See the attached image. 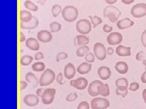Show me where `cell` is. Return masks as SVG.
<instances>
[{"label":"cell","mask_w":146,"mask_h":109,"mask_svg":"<svg viewBox=\"0 0 146 109\" xmlns=\"http://www.w3.org/2000/svg\"><path fill=\"white\" fill-rule=\"evenodd\" d=\"M121 15V11L113 5H109L104 9V16L108 18L110 21L113 23L118 21Z\"/></svg>","instance_id":"obj_1"},{"label":"cell","mask_w":146,"mask_h":109,"mask_svg":"<svg viewBox=\"0 0 146 109\" xmlns=\"http://www.w3.org/2000/svg\"><path fill=\"white\" fill-rule=\"evenodd\" d=\"M62 15L66 21L71 22L76 20L79 15V11L74 6H67L62 10Z\"/></svg>","instance_id":"obj_2"},{"label":"cell","mask_w":146,"mask_h":109,"mask_svg":"<svg viewBox=\"0 0 146 109\" xmlns=\"http://www.w3.org/2000/svg\"><path fill=\"white\" fill-rule=\"evenodd\" d=\"M56 74L51 69H46L41 75L39 79V85L41 87H44L51 84L56 79Z\"/></svg>","instance_id":"obj_3"},{"label":"cell","mask_w":146,"mask_h":109,"mask_svg":"<svg viewBox=\"0 0 146 109\" xmlns=\"http://www.w3.org/2000/svg\"><path fill=\"white\" fill-rule=\"evenodd\" d=\"M76 30L81 35H87L92 29V26L90 21L86 19H81L76 22Z\"/></svg>","instance_id":"obj_4"},{"label":"cell","mask_w":146,"mask_h":109,"mask_svg":"<svg viewBox=\"0 0 146 109\" xmlns=\"http://www.w3.org/2000/svg\"><path fill=\"white\" fill-rule=\"evenodd\" d=\"M94 54L99 61H104L107 58V49L101 43H96L93 47Z\"/></svg>","instance_id":"obj_5"},{"label":"cell","mask_w":146,"mask_h":109,"mask_svg":"<svg viewBox=\"0 0 146 109\" xmlns=\"http://www.w3.org/2000/svg\"><path fill=\"white\" fill-rule=\"evenodd\" d=\"M131 15L134 18H140L146 16V4L138 3L131 9Z\"/></svg>","instance_id":"obj_6"},{"label":"cell","mask_w":146,"mask_h":109,"mask_svg":"<svg viewBox=\"0 0 146 109\" xmlns=\"http://www.w3.org/2000/svg\"><path fill=\"white\" fill-rule=\"evenodd\" d=\"M110 106V103L106 98L96 97L91 101V107L92 109H107Z\"/></svg>","instance_id":"obj_7"},{"label":"cell","mask_w":146,"mask_h":109,"mask_svg":"<svg viewBox=\"0 0 146 109\" xmlns=\"http://www.w3.org/2000/svg\"><path fill=\"white\" fill-rule=\"evenodd\" d=\"M56 90L55 89L48 88L46 89L42 95V101L45 105H49L53 102L56 95Z\"/></svg>","instance_id":"obj_8"},{"label":"cell","mask_w":146,"mask_h":109,"mask_svg":"<svg viewBox=\"0 0 146 109\" xmlns=\"http://www.w3.org/2000/svg\"><path fill=\"white\" fill-rule=\"evenodd\" d=\"M123 41V36L119 32H111L107 37V43L110 45H116L120 44Z\"/></svg>","instance_id":"obj_9"},{"label":"cell","mask_w":146,"mask_h":109,"mask_svg":"<svg viewBox=\"0 0 146 109\" xmlns=\"http://www.w3.org/2000/svg\"><path fill=\"white\" fill-rule=\"evenodd\" d=\"M71 87H74L77 90H82L87 87L88 81L84 77H80L76 79H71L70 82Z\"/></svg>","instance_id":"obj_10"},{"label":"cell","mask_w":146,"mask_h":109,"mask_svg":"<svg viewBox=\"0 0 146 109\" xmlns=\"http://www.w3.org/2000/svg\"><path fill=\"white\" fill-rule=\"evenodd\" d=\"M102 84H104V83L99 80H94L93 82H91L89 84L88 88V92L90 96L92 97H96L99 95L98 91V87L99 85Z\"/></svg>","instance_id":"obj_11"},{"label":"cell","mask_w":146,"mask_h":109,"mask_svg":"<svg viewBox=\"0 0 146 109\" xmlns=\"http://www.w3.org/2000/svg\"><path fill=\"white\" fill-rule=\"evenodd\" d=\"M39 97L34 94H28L23 98V102L27 106L35 107L39 103Z\"/></svg>","instance_id":"obj_12"},{"label":"cell","mask_w":146,"mask_h":109,"mask_svg":"<svg viewBox=\"0 0 146 109\" xmlns=\"http://www.w3.org/2000/svg\"><path fill=\"white\" fill-rule=\"evenodd\" d=\"M37 39L42 43H47L52 39V35L47 30H42L37 33Z\"/></svg>","instance_id":"obj_13"},{"label":"cell","mask_w":146,"mask_h":109,"mask_svg":"<svg viewBox=\"0 0 146 109\" xmlns=\"http://www.w3.org/2000/svg\"><path fill=\"white\" fill-rule=\"evenodd\" d=\"M76 70L74 66L71 62L68 63L64 69V76L66 79H71L74 77Z\"/></svg>","instance_id":"obj_14"},{"label":"cell","mask_w":146,"mask_h":109,"mask_svg":"<svg viewBox=\"0 0 146 109\" xmlns=\"http://www.w3.org/2000/svg\"><path fill=\"white\" fill-rule=\"evenodd\" d=\"M38 24H39V21L37 18L35 16H33V19L27 22L21 21L20 27L23 29L33 30L36 28V27H38Z\"/></svg>","instance_id":"obj_15"},{"label":"cell","mask_w":146,"mask_h":109,"mask_svg":"<svg viewBox=\"0 0 146 109\" xmlns=\"http://www.w3.org/2000/svg\"><path fill=\"white\" fill-rule=\"evenodd\" d=\"M98 74L100 79L106 81L110 78L111 72L109 67L107 66H101L98 70Z\"/></svg>","instance_id":"obj_16"},{"label":"cell","mask_w":146,"mask_h":109,"mask_svg":"<svg viewBox=\"0 0 146 109\" xmlns=\"http://www.w3.org/2000/svg\"><path fill=\"white\" fill-rule=\"evenodd\" d=\"M26 81L30 84L31 88L33 89L36 87L39 84V81L36 76L32 72H27L25 75Z\"/></svg>","instance_id":"obj_17"},{"label":"cell","mask_w":146,"mask_h":109,"mask_svg":"<svg viewBox=\"0 0 146 109\" xmlns=\"http://www.w3.org/2000/svg\"><path fill=\"white\" fill-rule=\"evenodd\" d=\"M134 25L133 21L131 20L129 18H125L124 19L119 20L117 22L116 26L117 28L120 30H124L129 28Z\"/></svg>","instance_id":"obj_18"},{"label":"cell","mask_w":146,"mask_h":109,"mask_svg":"<svg viewBox=\"0 0 146 109\" xmlns=\"http://www.w3.org/2000/svg\"><path fill=\"white\" fill-rule=\"evenodd\" d=\"M26 46L31 51H37L40 48L38 40L34 38H29L26 41Z\"/></svg>","instance_id":"obj_19"},{"label":"cell","mask_w":146,"mask_h":109,"mask_svg":"<svg viewBox=\"0 0 146 109\" xmlns=\"http://www.w3.org/2000/svg\"><path fill=\"white\" fill-rule=\"evenodd\" d=\"M116 53L119 56H130L131 54V47H125L122 45H119L116 48Z\"/></svg>","instance_id":"obj_20"},{"label":"cell","mask_w":146,"mask_h":109,"mask_svg":"<svg viewBox=\"0 0 146 109\" xmlns=\"http://www.w3.org/2000/svg\"><path fill=\"white\" fill-rule=\"evenodd\" d=\"M91 67H92V65L91 64V63L85 62L81 63L77 67L76 70L79 74L86 75L88 74L91 71Z\"/></svg>","instance_id":"obj_21"},{"label":"cell","mask_w":146,"mask_h":109,"mask_svg":"<svg viewBox=\"0 0 146 109\" xmlns=\"http://www.w3.org/2000/svg\"><path fill=\"white\" fill-rule=\"evenodd\" d=\"M115 68L119 74L122 75L126 74L129 71V66H128L127 62L124 61L117 62L115 64Z\"/></svg>","instance_id":"obj_22"},{"label":"cell","mask_w":146,"mask_h":109,"mask_svg":"<svg viewBox=\"0 0 146 109\" xmlns=\"http://www.w3.org/2000/svg\"><path fill=\"white\" fill-rule=\"evenodd\" d=\"M90 43V38L88 36L84 35H79L76 36L74 39L75 45H78L79 46H84Z\"/></svg>","instance_id":"obj_23"},{"label":"cell","mask_w":146,"mask_h":109,"mask_svg":"<svg viewBox=\"0 0 146 109\" xmlns=\"http://www.w3.org/2000/svg\"><path fill=\"white\" fill-rule=\"evenodd\" d=\"M98 93L100 95L103 97H107L110 95V88L107 84H104L102 85H99L98 87Z\"/></svg>","instance_id":"obj_24"},{"label":"cell","mask_w":146,"mask_h":109,"mask_svg":"<svg viewBox=\"0 0 146 109\" xmlns=\"http://www.w3.org/2000/svg\"><path fill=\"white\" fill-rule=\"evenodd\" d=\"M33 16L32 13L27 11H21L20 12V19L21 21L27 22L33 19Z\"/></svg>","instance_id":"obj_25"},{"label":"cell","mask_w":146,"mask_h":109,"mask_svg":"<svg viewBox=\"0 0 146 109\" xmlns=\"http://www.w3.org/2000/svg\"><path fill=\"white\" fill-rule=\"evenodd\" d=\"M90 47L87 45L80 46L76 51V55L77 57H83L86 55L90 51Z\"/></svg>","instance_id":"obj_26"},{"label":"cell","mask_w":146,"mask_h":109,"mask_svg":"<svg viewBox=\"0 0 146 109\" xmlns=\"http://www.w3.org/2000/svg\"><path fill=\"white\" fill-rule=\"evenodd\" d=\"M45 64L43 62H36L32 65V69L34 72H44L45 70Z\"/></svg>","instance_id":"obj_27"},{"label":"cell","mask_w":146,"mask_h":109,"mask_svg":"<svg viewBox=\"0 0 146 109\" xmlns=\"http://www.w3.org/2000/svg\"><path fill=\"white\" fill-rule=\"evenodd\" d=\"M115 84L116 87L119 88H128L129 87V82L125 78H121L116 79Z\"/></svg>","instance_id":"obj_28"},{"label":"cell","mask_w":146,"mask_h":109,"mask_svg":"<svg viewBox=\"0 0 146 109\" xmlns=\"http://www.w3.org/2000/svg\"><path fill=\"white\" fill-rule=\"evenodd\" d=\"M24 5L25 7L29 11L37 12L38 10V7L35 5L33 2L31 1L30 0H26L24 3Z\"/></svg>","instance_id":"obj_29"},{"label":"cell","mask_w":146,"mask_h":109,"mask_svg":"<svg viewBox=\"0 0 146 109\" xmlns=\"http://www.w3.org/2000/svg\"><path fill=\"white\" fill-rule=\"evenodd\" d=\"M34 60V58L31 55H24L21 58L20 62L21 64L23 66H27L32 63Z\"/></svg>","instance_id":"obj_30"},{"label":"cell","mask_w":146,"mask_h":109,"mask_svg":"<svg viewBox=\"0 0 146 109\" xmlns=\"http://www.w3.org/2000/svg\"><path fill=\"white\" fill-rule=\"evenodd\" d=\"M89 18H90L91 24H93V28H96L97 26L102 23V20L101 19V18H100L96 15L94 16H89Z\"/></svg>","instance_id":"obj_31"},{"label":"cell","mask_w":146,"mask_h":109,"mask_svg":"<svg viewBox=\"0 0 146 109\" xmlns=\"http://www.w3.org/2000/svg\"><path fill=\"white\" fill-rule=\"evenodd\" d=\"M62 12V6L58 4H55V5L52 6L51 9V12L53 17L56 18L57 17L59 14Z\"/></svg>","instance_id":"obj_32"},{"label":"cell","mask_w":146,"mask_h":109,"mask_svg":"<svg viewBox=\"0 0 146 109\" xmlns=\"http://www.w3.org/2000/svg\"><path fill=\"white\" fill-rule=\"evenodd\" d=\"M50 29L52 33L58 32L62 29V25L58 22L54 21L50 24Z\"/></svg>","instance_id":"obj_33"},{"label":"cell","mask_w":146,"mask_h":109,"mask_svg":"<svg viewBox=\"0 0 146 109\" xmlns=\"http://www.w3.org/2000/svg\"><path fill=\"white\" fill-rule=\"evenodd\" d=\"M116 94L118 96H122V97L125 98L128 94V88L117 87L116 89Z\"/></svg>","instance_id":"obj_34"},{"label":"cell","mask_w":146,"mask_h":109,"mask_svg":"<svg viewBox=\"0 0 146 109\" xmlns=\"http://www.w3.org/2000/svg\"><path fill=\"white\" fill-rule=\"evenodd\" d=\"M68 58V54L64 52H61L57 54L56 61L57 62H60L62 60H66V59H67Z\"/></svg>","instance_id":"obj_35"},{"label":"cell","mask_w":146,"mask_h":109,"mask_svg":"<svg viewBox=\"0 0 146 109\" xmlns=\"http://www.w3.org/2000/svg\"><path fill=\"white\" fill-rule=\"evenodd\" d=\"M77 97H78V95H77L76 92L71 93L67 95V97H66V100L68 102H73L76 101Z\"/></svg>","instance_id":"obj_36"},{"label":"cell","mask_w":146,"mask_h":109,"mask_svg":"<svg viewBox=\"0 0 146 109\" xmlns=\"http://www.w3.org/2000/svg\"><path fill=\"white\" fill-rule=\"evenodd\" d=\"M85 60L86 62L88 63H93L95 61V56L93 53H88L85 56Z\"/></svg>","instance_id":"obj_37"},{"label":"cell","mask_w":146,"mask_h":109,"mask_svg":"<svg viewBox=\"0 0 146 109\" xmlns=\"http://www.w3.org/2000/svg\"><path fill=\"white\" fill-rule=\"evenodd\" d=\"M77 109H90V104L87 101H82L77 106Z\"/></svg>","instance_id":"obj_38"},{"label":"cell","mask_w":146,"mask_h":109,"mask_svg":"<svg viewBox=\"0 0 146 109\" xmlns=\"http://www.w3.org/2000/svg\"><path fill=\"white\" fill-rule=\"evenodd\" d=\"M139 89V83H136V82H133L130 84L129 86V90L131 92H136V90H138Z\"/></svg>","instance_id":"obj_39"},{"label":"cell","mask_w":146,"mask_h":109,"mask_svg":"<svg viewBox=\"0 0 146 109\" xmlns=\"http://www.w3.org/2000/svg\"><path fill=\"white\" fill-rule=\"evenodd\" d=\"M144 56H145V53L144 51H140L138 53H137L136 54L135 58L137 61H144Z\"/></svg>","instance_id":"obj_40"},{"label":"cell","mask_w":146,"mask_h":109,"mask_svg":"<svg viewBox=\"0 0 146 109\" xmlns=\"http://www.w3.org/2000/svg\"><path fill=\"white\" fill-rule=\"evenodd\" d=\"M56 79L58 84H60V85L63 84V74L62 72H60L57 75Z\"/></svg>","instance_id":"obj_41"},{"label":"cell","mask_w":146,"mask_h":109,"mask_svg":"<svg viewBox=\"0 0 146 109\" xmlns=\"http://www.w3.org/2000/svg\"><path fill=\"white\" fill-rule=\"evenodd\" d=\"M141 43H142L143 46L145 48H146V30H144L142 35H141Z\"/></svg>","instance_id":"obj_42"},{"label":"cell","mask_w":146,"mask_h":109,"mask_svg":"<svg viewBox=\"0 0 146 109\" xmlns=\"http://www.w3.org/2000/svg\"><path fill=\"white\" fill-rule=\"evenodd\" d=\"M113 27L110 26L107 24H105L103 26V30L106 33H111L113 30Z\"/></svg>","instance_id":"obj_43"},{"label":"cell","mask_w":146,"mask_h":109,"mask_svg":"<svg viewBox=\"0 0 146 109\" xmlns=\"http://www.w3.org/2000/svg\"><path fill=\"white\" fill-rule=\"evenodd\" d=\"M43 58H44V54L42 52H40L36 53L34 56V59L36 61L42 60Z\"/></svg>","instance_id":"obj_44"},{"label":"cell","mask_w":146,"mask_h":109,"mask_svg":"<svg viewBox=\"0 0 146 109\" xmlns=\"http://www.w3.org/2000/svg\"><path fill=\"white\" fill-rule=\"evenodd\" d=\"M44 90L45 89H43V88L38 89L36 91V96H37L38 97H42Z\"/></svg>","instance_id":"obj_45"},{"label":"cell","mask_w":146,"mask_h":109,"mask_svg":"<svg viewBox=\"0 0 146 109\" xmlns=\"http://www.w3.org/2000/svg\"><path fill=\"white\" fill-rule=\"evenodd\" d=\"M27 86H28V83L27 81H21L20 83V87H21V90H25L26 89Z\"/></svg>","instance_id":"obj_46"},{"label":"cell","mask_w":146,"mask_h":109,"mask_svg":"<svg viewBox=\"0 0 146 109\" xmlns=\"http://www.w3.org/2000/svg\"><path fill=\"white\" fill-rule=\"evenodd\" d=\"M141 81L144 84H146V69L143 73L142 75L141 76Z\"/></svg>","instance_id":"obj_47"},{"label":"cell","mask_w":146,"mask_h":109,"mask_svg":"<svg viewBox=\"0 0 146 109\" xmlns=\"http://www.w3.org/2000/svg\"><path fill=\"white\" fill-rule=\"evenodd\" d=\"M114 53V49L112 47H108L107 49V54L108 55H112Z\"/></svg>","instance_id":"obj_48"},{"label":"cell","mask_w":146,"mask_h":109,"mask_svg":"<svg viewBox=\"0 0 146 109\" xmlns=\"http://www.w3.org/2000/svg\"><path fill=\"white\" fill-rule=\"evenodd\" d=\"M135 1V0H121L122 3L127 4V5H129V4H131V3H133Z\"/></svg>","instance_id":"obj_49"},{"label":"cell","mask_w":146,"mask_h":109,"mask_svg":"<svg viewBox=\"0 0 146 109\" xmlns=\"http://www.w3.org/2000/svg\"><path fill=\"white\" fill-rule=\"evenodd\" d=\"M106 3L109 4V5H113V4H115L118 0H105Z\"/></svg>","instance_id":"obj_50"},{"label":"cell","mask_w":146,"mask_h":109,"mask_svg":"<svg viewBox=\"0 0 146 109\" xmlns=\"http://www.w3.org/2000/svg\"><path fill=\"white\" fill-rule=\"evenodd\" d=\"M26 41V36H25V34L23 32H21L20 33V41H21V43Z\"/></svg>","instance_id":"obj_51"},{"label":"cell","mask_w":146,"mask_h":109,"mask_svg":"<svg viewBox=\"0 0 146 109\" xmlns=\"http://www.w3.org/2000/svg\"><path fill=\"white\" fill-rule=\"evenodd\" d=\"M143 98L144 102L146 104V89H144V90L143 91Z\"/></svg>","instance_id":"obj_52"},{"label":"cell","mask_w":146,"mask_h":109,"mask_svg":"<svg viewBox=\"0 0 146 109\" xmlns=\"http://www.w3.org/2000/svg\"><path fill=\"white\" fill-rule=\"evenodd\" d=\"M46 1H47V0H38V3L40 4V5L44 6L45 3H46Z\"/></svg>","instance_id":"obj_53"},{"label":"cell","mask_w":146,"mask_h":109,"mask_svg":"<svg viewBox=\"0 0 146 109\" xmlns=\"http://www.w3.org/2000/svg\"><path fill=\"white\" fill-rule=\"evenodd\" d=\"M143 64L144 66H145L146 67V60H144L143 61Z\"/></svg>","instance_id":"obj_54"},{"label":"cell","mask_w":146,"mask_h":109,"mask_svg":"<svg viewBox=\"0 0 146 109\" xmlns=\"http://www.w3.org/2000/svg\"><path fill=\"white\" fill-rule=\"evenodd\" d=\"M46 109H49V108H46Z\"/></svg>","instance_id":"obj_55"},{"label":"cell","mask_w":146,"mask_h":109,"mask_svg":"<svg viewBox=\"0 0 146 109\" xmlns=\"http://www.w3.org/2000/svg\"><path fill=\"white\" fill-rule=\"evenodd\" d=\"M122 109H124V108H122Z\"/></svg>","instance_id":"obj_56"}]
</instances>
